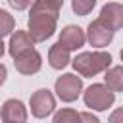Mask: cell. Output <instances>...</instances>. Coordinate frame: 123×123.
I'll return each mask as SVG.
<instances>
[{
  "label": "cell",
  "mask_w": 123,
  "mask_h": 123,
  "mask_svg": "<svg viewBox=\"0 0 123 123\" xmlns=\"http://www.w3.org/2000/svg\"><path fill=\"white\" fill-rule=\"evenodd\" d=\"M104 85L111 92H123V65H113L104 75Z\"/></svg>",
  "instance_id": "13"
},
{
  "label": "cell",
  "mask_w": 123,
  "mask_h": 123,
  "mask_svg": "<svg viewBox=\"0 0 123 123\" xmlns=\"http://www.w3.org/2000/svg\"><path fill=\"white\" fill-rule=\"evenodd\" d=\"M81 123H100V119L92 111H81Z\"/></svg>",
  "instance_id": "19"
},
{
  "label": "cell",
  "mask_w": 123,
  "mask_h": 123,
  "mask_svg": "<svg viewBox=\"0 0 123 123\" xmlns=\"http://www.w3.org/2000/svg\"><path fill=\"white\" fill-rule=\"evenodd\" d=\"M44 2H46L48 6H52L54 10H58V12H60V8L63 6V0H44Z\"/></svg>",
  "instance_id": "20"
},
{
  "label": "cell",
  "mask_w": 123,
  "mask_h": 123,
  "mask_svg": "<svg viewBox=\"0 0 123 123\" xmlns=\"http://www.w3.org/2000/svg\"><path fill=\"white\" fill-rule=\"evenodd\" d=\"M13 65H15V71L21 73V75H35L40 71L42 67V56L33 48L21 56H17L13 60Z\"/></svg>",
  "instance_id": "9"
},
{
  "label": "cell",
  "mask_w": 123,
  "mask_h": 123,
  "mask_svg": "<svg viewBox=\"0 0 123 123\" xmlns=\"http://www.w3.org/2000/svg\"><path fill=\"white\" fill-rule=\"evenodd\" d=\"M2 123H27V108L21 100L10 98L2 104L0 110Z\"/></svg>",
  "instance_id": "10"
},
{
  "label": "cell",
  "mask_w": 123,
  "mask_h": 123,
  "mask_svg": "<svg viewBox=\"0 0 123 123\" xmlns=\"http://www.w3.org/2000/svg\"><path fill=\"white\" fill-rule=\"evenodd\" d=\"M52 123H81V111L73 108H62L54 113Z\"/></svg>",
  "instance_id": "14"
},
{
  "label": "cell",
  "mask_w": 123,
  "mask_h": 123,
  "mask_svg": "<svg viewBox=\"0 0 123 123\" xmlns=\"http://www.w3.org/2000/svg\"><path fill=\"white\" fill-rule=\"evenodd\" d=\"M98 19L104 25H108L113 33L119 31V29H123V4H119V2H108V4H104L102 10H100Z\"/></svg>",
  "instance_id": "8"
},
{
  "label": "cell",
  "mask_w": 123,
  "mask_h": 123,
  "mask_svg": "<svg viewBox=\"0 0 123 123\" xmlns=\"http://www.w3.org/2000/svg\"><path fill=\"white\" fill-rule=\"evenodd\" d=\"M119 56H121V62H123V48H121V52H119Z\"/></svg>",
  "instance_id": "21"
},
{
  "label": "cell",
  "mask_w": 123,
  "mask_h": 123,
  "mask_svg": "<svg viewBox=\"0 0 123 123\" xmlns=\"http://www.w3.org/2000/svg\"><path fill=\"white\" fill-rule=\"evenodd\" d=\"M83 100H85V106L94 110V111H106L108 108L113 106L115 102V92H111L106 85L102 83H94L90 85L88 88H85L83 92Z\"/></svg>",
  "instance_id": "3"
},
{
  "label": "cell",
  "mask_w": 123,
  "mask_h": 123,
  "mask_svg": "<svg viewBox=\"0 0 123 123\" xmlns=\"http://www.w3.org/2000/svg\"><path fill=\"white\" fill-rule=\"evenodd\" d=\"M58 42H60L63 48H67L69 52H73V50H79V48L85 46V42H86V33H85L81 27H77V25H65V27L60 31Z\"/></svg>",
  "instance_id": "7"
},
{
  "label": "cell",
  "mask_w": 123,
  "mask_h": 123,
  "mask_svg": "<svg viewBox=\"0 0 123 123\" xmlns=\"http://www.w3.org/2000/svg\"><path fill=\"white\" fill-rule=\"evenodd\" d=\"M96 6V0H71V10L75 15H88Z\"/></svg>",
  "instance_id": "15"
},
{
  "label": "cell",
  "mask_w": 123,
  "mask_h": 123,
  "mask_svg": "<svg viewBox=\"0 0 123 123\" xmlns=\"http://www.w3.org/2000/svg\"><path fill=\"white\" fill-rule=\"evenodd\" d=\"M58 13L60 12L48 6L44 0H35L29 12V21H27V31L35 42H44L56 33Z\"/></svg>",
  "instance_id": "1"
},
{
  "label": "cell",
  "mask_w": 123,
  "mask_h": 123,
  "mask_svg": "<svg viewBox=\"0 0 123 123\" xmlns=\"http://www.w3.org/2000/svg\"><path fill=\"white\" fill-rule=\"evenodd\" d=\"M108 123H123V106H121V108H115V110L110 113Z\"/></svg>",
  "instance_id": "18"
},
{
  "label": "cell",
  "mask_w": 123,
  "mask_h": 123,
  "mask_svg": "<svg viewBox=\"0 0 123 123\" xmlns=\"http://www.w3.org/2000/svg\"><path fill=\"white\" fill-rule=\"evenodd\" d=\"M73 69L81 77H94L98 73H104L111 65V54L104 50H92V52H81L71 62Z\"/></svg>",
  "instance_id": "2"
},
{
  "label": "cell",
  "mask_w": 123,
  "mask_h": 123,
  "mask_svg": "<svg viewBox=\"0 0 123 123\" xmlns=\"http://www.w3.org/2000/svg\"><path fill=\"white\" fill-rule=\"evenodd\" d=\"M113 31L108 27V25H104L98 17L94 19V21H90L88 23V27H86V42L90 44V46H94V48H104V46H108L111 40H113Z\"/></svg>",
  "instance_id": "6"
},
{
  "label": "cell",
  "mask_w": 123,
  "mask_h": 123,
  "mask_svg": "<svg viewBox=\"0 0 123 123\" xmlns=\"http://www.w3.org/2000/svg\"><path fill=\"white\" fill-rule=\"evenodd\" d=\"M54 92L56 96L69 104V102H75L81 94H83V77H77L75 73H63L62 77L56 79L54 83Z\"/></svg>",
  "instance_id": "4"
},
{
  "label": "cell",
  "mask_w": 123,
  "mask_h": 123,
  "mask_svg": "<svg viewBox=\"0 0 123 123\" xmlns=\"http://www.w3.org/2000/svg\"><path fill=\"white\" fill-rule=\"evenodd\" d=\"M6 2L15 12H23V10H27V8H31L35 4V0H6Z\"/></svg>",
  "instance_id": "17"
},
{
  "label": "cell",
  "mask_w": 123,
  "mask_h": 123,
  "mask_svg": "<svg viewBox=\"0 0 123 123\" xmlns=\"http://www.w3.org/2000/svg\"><path fill=\"white\" fill-rule=\"evenodd\" d=\"M69 62H73V60H71V52L67 48H63L60 42L50 46V50H48V63H50L52 69H63V67L69 65Z\"/></svg>",
  "instance_id": "12"
},
{
  "label": "cell",
  "mask_w": 123,
  "mask_h": 123,
  "mask_svg": "<svg viewBox=\"0 0 123 123\" xmlns=\"http://www.w3.org/2000/svg\"><path fill=\"white\" fill-rule=\"evenodd\" d=\"M33 46H35V40L29 35V31H13V35L8 40V54L15 60L17 56L33 50Z\"/></svg>",
  "instance_id": "11"
},
{
  "label": "cell",
  "mask_w": 123,
  "mask_h": 123,
  "mask_svg": "<svg viewBox=\"0 0 123 123\" xmlns=\"http://www.w3.org/2000/svg\"><path fill=\"white\" fill-rule=\"evenodd\" d=\"M29 108L31 115L37 119H44L56 111V96L48 88H38L31 94L29 98Z\"/></svg>",
  "instance_id": "5"
},
{
  "label": "cell",
  "mask_w": 123,
  "mask_h": 123,
  "mask_svg": "<svg viewBox=\"0 0 123 123\" xmlns=\"http://www.w3.org/2000/svg\"><path fill=\"white\" fill-rule=\"evenodd\" d=\"M0 19H2V35L4 37H12L13 35V17L10 15V12H6V10H0Z\"/></svg>",
  "instance_id": "16"
}]
</instances>
